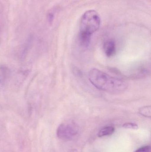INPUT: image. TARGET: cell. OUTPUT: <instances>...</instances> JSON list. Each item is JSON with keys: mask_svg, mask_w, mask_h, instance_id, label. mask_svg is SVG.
I'll list each match as a JSON object with an SVG mask.
<instances>
[{"mask_svg": "<svg viewBox=\"0 0 151 152\" xmlns=\"http://www.w3.org/2000/svg\"><path fill=\"white\" fill-rule=\"evenodd\" d=\"M88 78L92 85L98 89L111 94H120L127 88L126 82L109 75L97 69H93L89 73Z\"/></svg>", "mask_w": 151, "mask_h": 152, "instance_id": "1", "label": "cell"}, {"mask_svg": "<svg viewBox=\"0 0 151 152\" xmlns=\"http://www.w3.org/2000/svg\"><path fill=\"white\" fill-rule=\"evenodd\" d=\"M101 20L98 12L94 10L86 11L82 17L79 36L90 37L100 27Z\"/></svg>", "mask_w": 151, "mask_h": 152, "instance_id": "2", "label": "cell"}, {"mask_svg": "<svg viewBox=\"0 0 151 152\" xmlns=\"http://www.w3.org/2000/svg\"><path fill=\"white\" fill-rule=\"evenodd\" d=\"M79 129L73 123L61 124L57 130V135L64 141L72 140L78 134Z\"/></svg>", "mask_w": 151, "mask_h": 152, "instance_id": "3", "label": "cell"}, {"mask_svg": "<svg viewBox=\"0 0 151 152\" xmlns=\"http://www.w3.org/2000/svg\"><path fill=\"white\" fill-rule=\"evenodd\" d=\"M104 50L105 55L108 57H111L115 54L116 50V43L114 40H109L105 43Z\"/></svg>", "mask_w": 151, "mask_h": 152, "instance_id": "4", "label": "cell"}, {"mask_svg": "<svg viewBox=\"0 0 151 152\" xmlns=\"http://www.w3.org/2000/svg\"><path fill=\"white\" fill-rule=\"evenodd\" d=\"M115 129L113 127L106 126L103 128L98 132V136L99 137H103L106 136L111 135L114 133Z\"/></svg>", "mask_w": 151, "mask_h": 152, "instance_id": "5", "label": "cell"}, {"mask_svg": "<svg viewBox=\"0 0 151 152\" xmlns=\"http://www.w3.org/2000/svg\"><path fill=\"white\" fill-rule=\"evenodd\" d=\"M139 112L141 115L147 118H150L151 116V107L150 106H144L140 108Z\"/></svg>", "mask_w": 151, "mask_h": 152, "instance_id": "6", "label": "cell"}, {"mask_svg": "<svg viewBox=\"0 0 151 152\" xmlns=\"http://www.w3.org/2000/svg\"><path fill=\"white\" fill-rule=\"evenodd\" d=\"M123 127L126 129H137L138 128V126L135 123H126L123 125Z\"/></svg>", "mask_w": 151, "mask_h": 152, "instance_id": "7", "label": "cell"}, {"mask_svg": "<svg viewBox=\"0 0 151 152\" xmlns=\"http://www.w3.org/2000/svg\"><path fill=\"white\" fill-rule=\"evenodd\" d=\"M150 146H145L138 149L135 152H150Z\"/></svg>", "mask_w": 151, "mask_h": 152, "instance_id": "8", "label": "cell"}, {"mask_svg": "<svg viewBox=\"0 0 151 152\" xmlns=\"http://www.w3.org/2000/svg\"><path fill=\"white\" fill-rule=\"evenodd\" d=\"M4 71L2 69H0V83L4 79Z\"/></svg>", "mask_w": 151, "mask_h": 152, "instance_id": "9", "label": "cell"}, {"mask_svg": "<svg viewBox=\"0 0 151 152\" xmlns=\"http://www.w3.org/2000/svg\"><path fill=\"white\" fill-rule=\"evenodd\" d=\"M48 20L50 22H51L53 20V15L51 14H49L48 16Z\"/></svg>", "mask_w": 151, "mask_h": 152, "instance_id": "10", "label": "cell"}]
</instances>
